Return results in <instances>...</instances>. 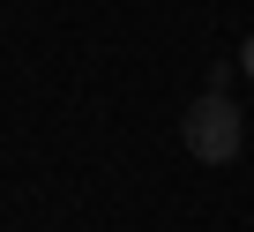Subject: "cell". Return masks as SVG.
<instances>
[{"instance_id": "cell-1", "label": "cell", "mask_w": 254, "mask_h": 232, "mask_svg": "<svg viewBox=\"0 0 254 232\" xmlns=\"http://www.w3.org/2000/svg\"><path fill=\"white\" fill-rule=\"evenodd\" d=\"M180 143H187L202 165H232L239 143H247V112H239L224 90H202V97L187 105V120H180Z\"/></svg>"}, {"instance_id": "cell-2", "label": "cell", "mask_w": 254, "mask_h": 232, "mask_svg": "<svg viewBox=\"0 0 254 232\" xmlns=\"http://www.w3.org/2000/svg\"><path fill=\"white\" fill-rule=\"evenodd\" d=\"M239 68H247V75H254V38H247V45H239Z\"/></svg>"}]
</instances>
